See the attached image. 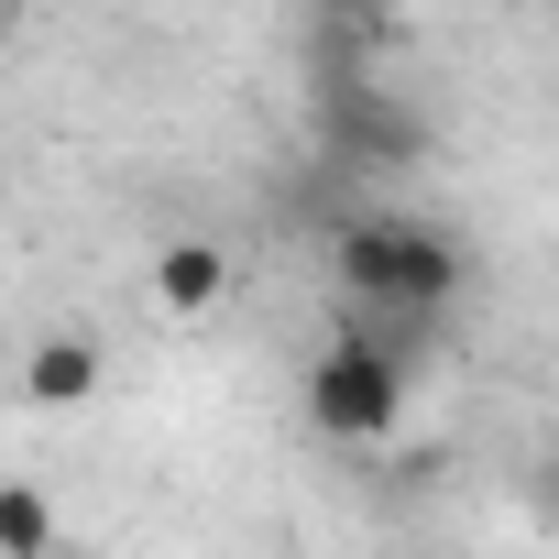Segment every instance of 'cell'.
I'll return each mask as SVG.
<instances>
[{
  "label": "cell",
  "instance_id": "obj_3",
  "mask_svg": "<svg viewBox=\"0 0 559 559\" xmlns=\"http://www.w3.org/2000/svg\"><path fill=\"white\" fill-rule=\"evenodd\" d=\"M99 384H110L99 330H45V341L23 352V406H34V417H67V406H88Z\"/></svg>",
  "mask_w": 559,
  "mask_h": 559
},
{
  "label": "cell",
  "instance_id": "obj_1",
  "mask_svg": "<svg viewBox=\"0 0 559 559\" xmlns=\"http://www.w3.org/2000/svg\"><path fill=\"white\" fill-rule=\"evenodd\" d=\"M330 286H341L362 319H439V308L472 286V252H461L439 219L373 209V219H341V230H330Z\"/></svg>",
  "mask_w": 559,
  "mask_h": 559
},
{
  "label": "cell",
  "instance_id": "obj_2",
  "mask_svg": "<svg viewBox=\"0 0 559 559\" xmlns=\"http://www.w3.org/2000/svg\"><path fill=\"white\" fill-rule=\"evenodd\" d=\"M395 417H406V341L362 330V308H352L308 352V428L341 450H373V439H395Z\"/></svg>",
  "mask_w": 559,
  "mask_h": 559
},
{
  "label": "cell",
  "instance_id": "obj_4",
  "mask_svg": "<svg viewBox=\"0 0 559 559\" xmlns=\"http://www.w3.org/2000/svg\"><path fill=\"white\" fill-rule=\"evenodd\" d=\"M219 297H230V252H219V241L187 230V241L154 252V308H165V319H209Z\"/></svg>",
  "mask_w": 559,
  "mask_h": 559
},
{
  "label": "cell",
  "instance_id": "obj_5",
  "mask_svg": "<svg viewBox=\"0 0 559 559\" xmlns=\"http://www.w3.org/2000/svg\"><path fill=\"white\" fill-rule=\"evenodd\" d=\"M45 548H56V515H45L34 483H12L0 493V559H45Z\"/></svg>",
  "mask_w": 559,
  "mask_h": 559
}]
</instances>
